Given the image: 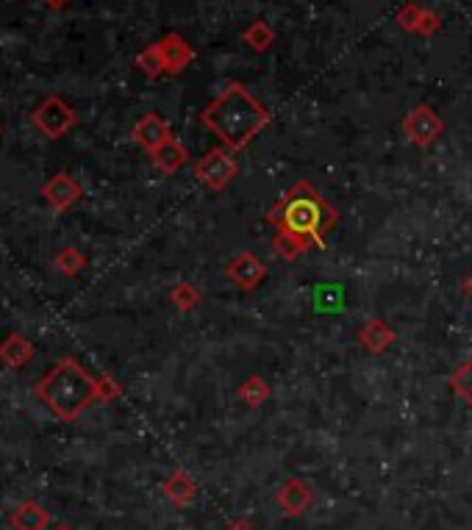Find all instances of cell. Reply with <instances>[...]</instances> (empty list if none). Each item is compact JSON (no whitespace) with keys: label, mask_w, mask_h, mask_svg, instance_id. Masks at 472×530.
Segmentation results:
<instances>
[{"label":"cell","mask_w":472,"mask_h":530,"mask_svg":"<svg viewBox=\"0 0 472 530\" xmlns=\"http://www.w3.org/2000/svg\"><path fill=\"white\" fill-rule=\"evenodd\" d=\"M34 358V347L28 339H23L19 333H12L6 336L4 342H0V362L12 370H23L28 362Z\"/></svg>","instance_id":"obj_14"},{"label":"cell","mask_w":472,"mask_h":530,"mask_svg":"<svg viewBox=\"0 0 472 530\" xmlns=\"http://www.w3.org/2000/svg\"><path fill=\"white\" fill-rule=\"evenodd\" d=\"M136 67L145 73L148 78H159L161 73H167L164 70V58H161V48H159V42L151 48H145L139 56H136Z\"/></svg>","instance_id":"obj_20"},{"label":"cell","mask_w":472,"mask_h":530,"mask_svg":"<svg viewBox=\"0 0 472 530\" xmlns=\"http://www.w3.org/2000/svg\"><path fill=\"white\" fill-rule=\"evenodd\" d=\"M267 222L273 228H286V230L303 233V237H312L317 247H325V233L337 228L339 214L312 183L300 181L290 189V195L267 214Z\"/></svg>","instance_id":"obj_2"},{"label":"cell","mask_w":472,"mask_h":530,"mask_svg":"<svg viewBox=\"0 0 472 530\" xmlns=\"http://www.w3.org/2000/svg\"><path fill=\"white\" fill-rule=\"evenodd\" d=\"M236 173H239V164L234 159L231 147H214V151H209L195 164L197 183L212 189V192H220V189L228 186L236 178Z\"/></svg>","instance_id":"obj_4"},{"label":"cell","mask_w":472,"mask_h":530,"mask_svg":"<svg viewBox=\"0 0 472 530\" xmlns=\"http://www.w3.org/2000/svg\"><path fill=\"white\" fill-rule=\"evenodd\" d=\"M187 147H183L175 136L170 139V142H164L159 151L153 153V161H156V167L161 169V173H178V169L187 164Z\"/></svg>","instance_id":"obj_17"},{"label":"cell","mask_w":472,"mask_h":530,"mask_svg":"<svg viewBox=\"0 0 472 530\" xmlns=\"http://www.w3.org/2000/svg\"><path fill=\"white\" fill-rule=\"evenodd\" d=\"M242 39H244V45H248L251 51H256V53H267L273 45H275V31L264 23V19H253V23L244 28V34H242Z\"/></svg>","instance_id":"obj_18"},{"label":"cell","mask_w":472,"mask_h":530,"mask_svg":"<svg viewBox=\"0 0 472 530\" xmlns=\"http://www.w3.org/2000/svg\"><path fill=\"white\" fill-rule=\"evenodd\" d=\"M164 495L178 508H187L197 497V483L187 470H175L167 480H164Z\"/></svg>","instance_id":"obj_13"},{"label":"cell","mask_w":472,"mask_h":530,"mask_svg":"<svg viewBox=\"0 0 472 530\" xmlns=\"http://www.w3.org/2000/svg\"><path fill=\"white\" fill-rule=\"evenodd\" d=\"M36 397L65 422H73L97 402V378H92L75 358L61 362L36 384Z\"/></svg>","instance_id":"obj_3"},{"label":"cell","mask_w":472,"mask_h":530,"mask_svg":"<svg viewBox=\"0 0 472 530\" xmlns=\"http://www.w3.org/2000/svg\"><path fill=\"white\" fill-rule=\"evenodd\" d=\"M134 139L153 156L164 142L173 139V134H170L167 120L159 117L156 112H151V114H145V117H142V120L134 125Z\"/></svg>","instance_id":"obj_9"},{"label":"cell","mask_w":472,"mask_h":530,"mask_svg":"<svg viewBox=\"0 0 472 530\" xmlns=\"http://www.w3.org/2000/svg\"><path fill=\"white\" fill-rule=\"evenodd\" d=\"M439 28H442V17H439L437 12L425 9V12H422V19H420V28H417V34H422V36H434Z\"/></svg>","instance_id":"obj_25"},{"label":"cell","mask_w":472,"mask_h":530,"mask_svg":"<svg viewBox=\"0 0 472 530\" xmlns=\"http://www.w3.org/2000/svg\"><path fill=\"white\" fill-rule=\"evenodd\" d=\"M50 530H73L70 525H56V527H50Z\"/></svg>","instance_id":"obj_30"},{"label":"cell","mask_w":472,"mask_h":530,"mask_svg":"<svg viewBox=\"0 0 472 530\" xmlns=\"http://www.w3.org/2000/svg\"><path fill=\"white\" fill-rule=\"evenodd\" d=\"M422 6L420 4H408V6H403L400 12H398V26L403 28V31H408V34H417V28H420V19H422Z\"/></svg>","instance_id":"obj_24"},{"label":"cell","mask_w":472,"mask_h":530,"mask_svg":"<svg viewBox=\"0 0 472 530\" xmlns=\"http://www.w3.org/2000/svg\"><path fill=\"white\" fill-rule=\"evenodd\" d=\"M173 303L181 308V311H192L197 303H200V292L192 286V284H178L173 289Z\"/></svg>","instance_id":"obj_23"},{"label":"cell","mask_w":472,"mask_h":530,"mask_svg":"<svg viewBox=\"0 0 472 530\" xmlns=\"http://www.w3.org/2000/svg\"><path fill=\"white\" fill-rule=\"evenodd\" d=\"M56 264H58V269L65 272V275H78L81 269H84V264H87V259L81 256V253L75 250V247H65L56 256Z\"/></svg>","instance_id":"obj_22"},{"label":"cell","mask_w":472,"mask_h":530,"mask_svg":"<svg viewBox=\"0 0 472 530\" xmlns=\"http://www.w3.org/2000/svg\"><path fill=\"white\" fill-rule=\"evenodd\" d=\"M239 397L248 402L251 409H259V406H264L267 400H270V386H267V380L261 375H251L239 386Z\"/></svg>","instance_id":"obj_19"},{"label":"cell","mask_w":472,"mask_h":530,"mask_svg":"<svg viewBox=\"0 0 472 530\" xmlns=\"http://www.w3.org/2000/svg\"><path fill=\"white\" fill-rule=\"evenodd\" d=\"M275 503L281 505V511L286 517H300L309 511V505H312V489H309V483L300 480V478H290V480H283V486L278 489L275 495Z\"/></svg>","instance_id":"obj_8"},{"label":"cell","mask_w":472,"mask_h":530,"mask_svg":"<svg viewBox=\"0 0 472 530\" xmlns=\"http://www.w3.org/2000/svg\"><path fill=\"white\" fill-rule=\"evenodd\" d=\"M225 530H256V527H253L248 519H234V522H231L228 527H225Z\"/></svg>","instance_id":"obj_27"},{"label":"cell","mask_w":472,"mask_h":530,"mask_svg":"<svg viewBox=\"0 0 472 530\" xmlns=\"http://www.w3.org/2000/svg\"><path fill=\"white\" fill-rule=\"evenodd\" d=\"M45 4H48L50 9H61V6H67L70 0H45Z\"/></svg>","instance_id":"obj_29"},{"label":"cell","mask_w":472,"mask_h":530,"mask_svg":"<svg viewBox=\"0 0 472 530\" xmlns=\"http://www.w3.org/2000/svg\"><path fill=\"white\" fill-rule=\"evenodd\" d=\"M34 125L48 139H58V136H65L73 129V125H75V112H73V105H67L61 97L50 95V97H45L43 103L36 105Z\"/></svg>","instance_id":"obj_5"},{"label":"cell","mask_w":472,"mask_h":530,"mask_svg":"<svg viewBox=\"0 0 472 530\" xmlns=\"http://www.w3.org/2000/svg\"><path fill=\"white\" fill-rule=\"evenodd\" d=\"M159 48H161V58H164V70L173 73V75L187 70L195 58L192 45L181 34H167L164 39H159Z\"/></svg>","instance_id":"obj_10"},{"label":"cell","mask_w":472,"mask_h":530,"mask_svg":"<svg viewBox=\"0 0 472 530\" xmlns=\"http://www.w3.org/2000/svg\"><path fill=\"white\" fill-rule=\"evenodd\" d=\"M442 131H445V122L430 105H414L403 120V134L417 147H430L442 136Z\"/></svg>","instance_id":"obj_6"},{"label":"cell","mask_w":472,"mask_h":530,"mask_svg":"<svg viewBox=\"0 0 472 530\" xmlns=\"http://www.w3.org/2000/svg\"><path fill=\"white\" fill-rule=\"evenodd\" d=\"M317 242L312 237H303V233H295V230H286V228H275V239H273V247L275 253L283 259V261H295L300 259L306 250L314 247Z\"/></svg>","instance_id":"obj_12"},{"label":"cell","mask_w":472,"mask_h":530,"mask_svg":"<svg viewBox=\"0 0 472 530\" xmlns=\"http://www.w3.org/2000/svg\"><path fill=\"white\" fill-rule=\"evenodd\" d=\"M0 134H4V129H0Z\"/></svg>","instance_id":"obj_31"},{"label":"cell","mask_w":472,"mask_h":530,"mask_svg":"<svg viewBox=\"0 0 472 530\" xmlns=\"http://www.w3.org/2000/svg\"><path fill=\"white\" fill-rule=\"evenodd\" d=\"M120 397V386L114 384V378L112 375H104V378H97V400H104V402H112Z\"/></svg>","instance_id":"obj_26"},{"label":"cell","mask_w":472,"mask_h":530,"mask_svg":"<svg viewBox=\"0 0 472 530\" xmlns=\"http://www.w3.org/2000/svg\"><path fill=\"white\" fill-rule=\"evenodd\" d=\"M43 198L58 208V211H67L70 206H75L81 200V186L75 183V178L70 173H58L53 175L45 186H43Z\"/></svg>","instance_id":"obj_11"},{"label":"cell","mask_w":472,"mask_h":530,"mask_svg":"<svg viewBox=\"0 0 472 530\" xmlns=\"http://www.w3.org/2000/svg\"><path fill=\"white\" fill-rule=\"evenodd\" d=\"M464 294L472 300V275H467V278H464Z\"/></svg>","instance_id":"obj_28"},{"label":"cell","mask_w":472,"mask_h":530,"mask_svg":"<svg viewBox=\"0 0 472 530\" xmlns=\"http://www.w3.org/2000/svg\"><path fill=\"white\" fill-rule=\"evenodd\" d=\"M450 386H453V392L472 406V358L469 362H464L453 375H450Z\"/></svg>","instance_id":"obj_21"},{"label":"cell","mask_w":472,"mask_h":530,"mask_svg":"<svg viewBox=\"0 0 472 530\" xmlns=\"http://www.w3.org/2000/svg\"><path fill=\"white\" fill-rule=\"evenodd\" d=\"M359 342H361L369 353L381 355L386 347H392V342H395V331L389 328L386 323H381V320H369V323L359 331Z\"/></svg>","instance_id":"obj_16"},{"label":"cell","mask_w":472,"mask_h":530,"mask_svg":"<svg viewBox=\"0 0 472 530\" xmlns=\"http://www.w3.org/2000/svg\"><path fill=\"white\" fill-rule=\"evenodd\" d=\"M200 122L217 139H222L225 147L242 151V147L253 142V136L264 125H270V112L264 109L259 97L244 83L234 81L200 112Z\"/></svg>","instance_id":"obj_1"},{"label":"cell","mask_w":472,"mask_h":530,"mask_svg":"<svg viewBox=\"0 0 472 530\" xmlns=\"http://www.w3.org/2000/svg\"><path fill=\"white\" fill-rule=\"evenodd\" d=\"M225 275L244 292H251L256 289L261 281H264V275H267V267L253 256V253H239V256L231 259V264L225 267Z\"/></svg>","instance_id":"obj_7"},{"label":"cell","mask_w":472,"mask_h":530,"mask_svg":"<svg viewBox=\"0 0 472 530\" xmlns=\"http://www.w3.org/2000/svg\"><path fill=\"white\" fill-rule=\"evenodd\" d=\"M12 525H14V530H48L50 514H48L39 503L26 500V503H19V505L14 508Z\"/></svg>","instance_id":"obj_15"}]
</instances>
